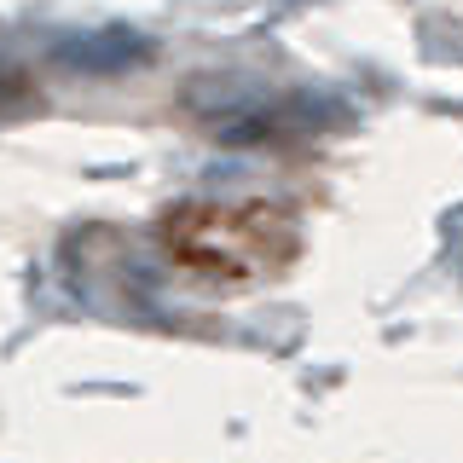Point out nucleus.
Returning a JSON list of instances; mask_svg holds the SVG:
<instances>
[{"mask_svg": "<svg viewBox=\"0 0 463 463\" xmlns=\"http://www.w3.org/2000/svg\"><path fill=\"white\" fill-rule=\"evenodd\" d=\"M163 250L192 279L243 289L284 272L301 238L279 203H185L163 221Z\"/></svg>", "mask_w": 463, "mask_h": 463, "instance_id": "1", "label": "nucleus"}]
</instances>
